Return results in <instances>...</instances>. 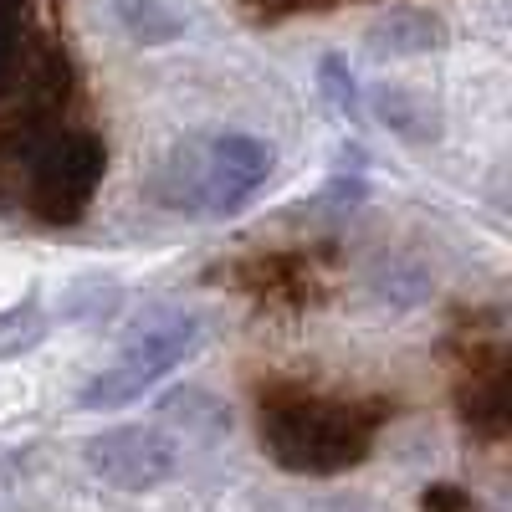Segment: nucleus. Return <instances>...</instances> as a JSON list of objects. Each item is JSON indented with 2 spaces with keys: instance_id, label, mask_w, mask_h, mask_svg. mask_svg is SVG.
I'll return each mask as SVG.
<instances>
[{
  "instance_id": "f257e3e1",
  "label": "nucleus",
  "mask_w": 512,
  "mask_h": 512,
  "mask_svg": "<svg viewBox=\"0 0 512 512\" xmlns=\"http://www.w3.org/2000/svg\"><path fill=\"white\" fill-rule=\"evenodd\" d=\"M374 420L379 410L323 400L308 390H272L256 410V436L262 451L297 477H338L354 472L374 451Z\"/></svg>"
},
{
  "instance_id": "f03ea898",
  "label": "nucleus",
  "mask_w": 512,
  "mask_h": 512,
  "mask_svg": "<svg viewBox=\"0 0 512 512\" xmlns=\"http://www.w3.org/2000/svg\"><path fill=\"white\" fill-rule=\"evenodd\" d=\"M200 318L195 313H175V308H159L154 318H144L134 333L118 344V359L98 374L82 379L77 390V410H123L144 400L164 374H175L195 349H200Z\"/></svg>"
},
{
  "instance_id": "7ed1b4c3",
  "label": "nucleus",
  "mask_w": 512,
  "mask_h": 512,
  "mask_svg": "<svg viewBox=\"0 0 512 512\" xmlns=\"http://www.w3.org/2000/svg\"><path fill=\"white\" fill-rule=\"evenodd\" d=\"M108 175V144L103 134H93V128H52L47 144L36 149L31 169H26V185H21V200L26 210L41 221V226H77L82 216H88V205L98 195Z\"/></svg>"
},
{
  "instance_id": "20e7f679",
  "label": "nucleus",
  "mask_w": 512,
  "mask_h": 512,
  "mask_svg": "<svg viewBox=\"0 0 512 512\" xmlns=\"http://www.w3.org/2000/svg\"><path fill=\"white\" fill-rule=\"evenodd\" d=\"M195 149V216L226 221L272 180L277 149L256 134H210Z\"/></svg>"
},
{
  "instance_id": "39448f33",
  "label": "nucleus",
  "mask_w": 512,
  "mask_h": 512,
  "mask_svg": "<svg viewBox=\"0 0 512 512\" xmlns=\"http://www.w3.org/2000/svg\"><path fill=\"white\" fill-rule=\"evenodd\" d=\"M82 466L113 492H154L175 477L180 451L154 425H103L82 446Z\"/></svg>"
},
{
  "instance_id": "423d86ee",
  "label": "nucleus",
  "mask_w": 512,
  "mask_h": 512,
  "mask_svg": "<svg viewBox=\"0 0 512 512\" xmlns=\"http://www.w3.org/2000/svg\"><path fill=\"white\" fill-rule=\"evenodd\" d=\"M456 415L477 441H502L512 425V379H507V359L492 354L487 364H477L461 379L456 390Z\"/></svg>"
},
{
  "instance_id": "0eeeda50",
  "label": "nucleus",
  "mask_w": 512,
  "mask_h": 512,
  "mask_svg": "<svg viewBox=\"0 0 512 512\" xmlns=\"http://www.w3.org/2000/svg\"><path fill=\"white\" fill-rule=\"evenodd\" d=\"M52 128H57V118L47 108H26V113L0 118V210H11L21 200L26 169H31L36 149L47 144Z\"/></svg>"
},
{
  "instance_id": "6e6552de",
  "label": "nucleus",
  "mask_w": 512,
  "mask_h": 512,
  "mask_svg": "<svg viewBox=\"0 0 512 512\" xmlns=\"http://www.w3.org/2000/svg\"><path fill=\"white\" fill-rule=\"evenodd\" d=\"M364 41L374 57H425V52L446 47V21L436 11L405 6V11H390L384 21H374Z\"/></svg>"
},
{
  "instance_id": "1a4fd4ad",
  "label": "nucleus",
  "mask_w": 512,
  "mask_h": 512,
  "mask_svg": "<svg viewBox=\"0 0 512 512\" xmlns=\"http://www.w3.org/2000/svg\"><path fill=\"white\" fill-rule=\"evenodd\" d=\"M374 113L390 134L410 139V144H431L441 139V118H436V103L420 98L415 88H400V82H384L374 88Z\"/></svg>"
},
{
  "instance_id": "9d476101",
  "label": "nucleus",
  "mask_w": 512,
  "mask_h": 512,
  "mask_svg": "<svg viewBox=\"0 0 512 512\" xmlns=\"http://www.w3.org/2000/svg\"><path fill=\"white\" fill-rule=\"evenodd\" d=\"M113 16L139 47H164L185 36V16L169 0H113Z\"/></svg>"
},
{
  "instance_id": "9b49d317",
  "label": "nucleus",
  "mask_w": 512,
  "mask_h": 512,
  "mask_svg": "<svg viewBox=\"0 0 512 512\" xmlns=\"http://www.w3.org/2000/svg\"><path fill=\"white\" fill-rule=\"evenodd\" d=\"M41 338H47V313H41V297H21V303L0 308V359H21L31 354Z\"/></svg>"
},
{
  "instance_id": "f8f14e48",
  "label": "nucleus",
  "mask_w": 512,
  "mask_h": 512,
  "mask_svg": "<svg viewBox=\"0 0 512 512\" xmlns=\"http://www.w3.org/2000/svg\"><path fill=\"white\" fill-rule=\"evenodd\" d=\"M26 72V0L0 6V98H11L21 88Z\"/></svg>"
},
{
  "instance_id": "ddd939ff",
  "label": "nucleus",
  "mask_w": 512,
  "mask_h": 512,
  "mask_svg": "<svg viewBox=\"0 0 512 512\" xmlns=\"http://www.w3.org/2000/svg\"><path fill=\"white\" fill-rule=\"evenodd\" d=\"M123 303V287L118 282H103V277H88L77 282L67 297H62V318L67 323H93V318H113Z\"/></svg>"
},
{
  "instance_id": "4468645a",
  "label": "nucleus",
  "mask_w": 512,
  "mask_h": 512,
  "mask_svg": "<svg viewBox=\"0 0 512 512\" xmlns=\"http://www.w3.org/2000/svg\"><path fill=\"white\" fill-rule=\"evenodd\" d=\"M318 88H323V98L333 103V113H344V118H364V93H359V82H354L349 62L338 57V52H328V57L318 62Z\"/></svg>"
},
{
  "instance_id": "2eb2a0df",
  "label": "nucleus",
  "mask_w": 512,
  "mask_h": 512,
  "mask_svg": "<svg viewBox=\"0 0 512 512\" xmlns=\"http://www.w3.org/2000/svg\"><path fill=\"white\" fill-rule=\"evenodd\" d=\"M420 512H477V502L466 497L461 487H451V482H436V487H425Z\"/></svg>"
},
{
  "instance_id": "dca6fc26",
  "label": "nucleus",
  "mask_w": 512,
  "mask_h": 512,
  "mask_svg": "<svg viewBox=\"0 0 512 512\" xmlns=\"http://www.w3.org/2000/svg\"><path fill=\"white\" fill-rule=\"evenodd\" d=\"M256 16H297V11H323L338 6V0H246Z\"/></svg>"
},
{
  "instance_id": "f3484780",
  "label": "nucleus",
  "mask_w": 512,
  "mask_h": 512,
  "mask_svg": "<svg viewBox=\"0 0 512 512\" xmlns=\"http://www.w3.org/2000/svg\"><path fill=\"white\" fill-rule=\"evenodd\" d=\"M0 6H11V0H0Z\"/></svg>"
}]
</instances>
